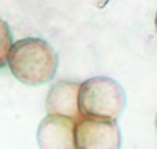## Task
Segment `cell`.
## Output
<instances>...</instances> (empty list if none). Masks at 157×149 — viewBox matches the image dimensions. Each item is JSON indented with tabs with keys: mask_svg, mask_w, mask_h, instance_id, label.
Segmentation results:
<instances>
[{
	"mask_svg": "<svg viewBox=\"0 0 157 149\" xmlns=\"http://www.w3.org/2000/svg\"><path fill=\"white\" fill-rule=\"evenodd\" d=\"M8 66L11 74L27 86H41L55 77L58 55L41 38H25L13 44Z\"/></svg>",
	"mask_w": 157,
	"mask_h": 149,
	"instance_id": "1",
	"label": "cell"
},
{
	"mask_svg": "<svg viewBox=\"0 0 157 149\" xmlns=\"http://www.w3.org/2000/svg\"><path fill=\"white\" fill-rule=\"evenodd\" d=\"M78 107L82 116L116 121L126 108V93L110 77H91L80 83Z\"/></svg>",
	"mask_w": 157,
	"mask_h": 149,
	"instance_id": "2",
	"label": "cell"
},
{
	"mask_svg": "<svg viewBox=\"0 0 157 149\" xmlns=\"http://www.w3.org/2000/svg\"><path fill=\"white\" fill-rule=\"evenodd\" d=\"M77 149H121V130L116 121L80 116L75 119Z\"/></svg>",
	"mask_w": 157,
	"mask_h": 149,
	"instance_id": "3",
	"label": "cell"
},
{
	"mask_svg": "<svg viewBox=\"0 0 157 149\" xmlns=\"http://www.w3.org/2000/svg\"><path fill=\"white\" fill-rule=\"evenodd\" d=\"M36 140L39 149H77L75 119L47 115L38 126Z\"/></svg>",
	"mask_w": 157,
	"mask_h": 149,
	"instance_id": "4",
	"label": "cell"
},
{
	"mask_svg": "<svg viewBox=\"0 0 157 149\" xmlns=\"http://www.w3.org/2000/svg\"><path fill=\"white\" fill-rule=\"evenodd\" d=\"M78 93H80V83L71 80H60L54 83L46 99L47 113L78 119L82 116L78 107Z\"/></svg>",
	"mask_w": 157,
	"mask_h": 149,
	"instance_id": "5",
	"label": "cell"
},
{
	"mask_svg": "<svg viewBox=\"0 0 157 149\" xmlns=\"http://www.w3.org/2000/svg\"><path fill=\"white\" fill-rule=\"evenodd\" d=\"M11 49H13L11 29L3 19H0V69L8 64Z\"/></svg>",
	"mask_w": 157,
	"mask_h": 149,
	"instance_id": "6",
	"label": "cell"
},
{
	"mask_svg": "<svg viewBox=\"0 0 157 149\" xmlns=\"http://www.w3.org/2000/svg\"><path fill=\"white\" fill-rule=\"evenodd\" d=\"M88 2H91L94 6H98V8H104L107 3H109V0H88Z\"/></svg>",
	"mask_w": 157,
	"mask_h": 149,
	"instance_id": "7",
	"label": "cell"
},
{
	"mask_svg": "<svg viewBox=\"0 0 157 149\" xmlns=\"http://www.w3.org/2000/svg\"><path fill=\"white\" fill-rule=\"evenodd\" d=\"M155 130H157V115H155Z\"/></svg>",
	"mask_w": 157,
	"mask_h": 149,
	"instance_id": "8",
	"label": "cell"
},
{
	"mask_svg": "<svg viewBox=\"0 0 157 149\" xmlns=\"http://www.w3.org/2000/svg\"><path fill=\"white\" fill-rule=\"evenodd\" d=\"M155 30H157V14H155Z\"/></svg>",
	"mask_w": 157,
	"mask_h": 149,
	"instance_id": "9",
	"label": "cell"
}]
</instances>
